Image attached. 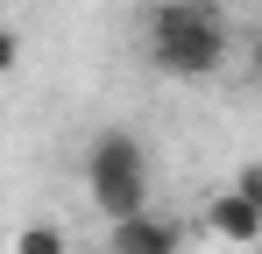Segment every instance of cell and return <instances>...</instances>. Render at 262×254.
<instances>
[{
    "instance_id": "8992f818",
    "label": "cell",
    "mask_w": 262,
    "mask_h": 254,
    "mask_svg": "<svg viewBox=\"0 0 262 254\" xmlns=\"http://www.w3.org/2000/svg\"><path fill=\"white\" fill-rule=\"evenodd\" d=\"M227 191H241V198H248V205L262 212V163H241V169H234V184H227Z\"/></svg>"
},
{
    "instance_id": "5b68a950",
    "label": "cell",
    "mask_w": 262,
    "mask_h": 254,
    "mask_svg": "<svg viewBox=\"0 0 262 254\" xmlns=\"http://www.w3.org/2000/svg\"><path fill=\"white\" fill-rule=\"evenodd\" d=\"M7 254H71V240H64L57 219H29V226L7 240Z\"/></svg>"
},
{
    "instance_id": "277c9868",
    "label": "cell",
    "mask_w": 262,
    "mask_h": 254,
    "mask_svg": "<svg viewBox=\"0 0 262 254\" xmlns=\"http://www.w3.org/2000/svg\"><path fill=\"white\" fill-rule=\"evenodd\" d=\"M206 233H213L220 247H255L262 240V212L241 198V191H213L206 198Z\"/></svg>"
},
{
    "instance_id": "52a82bcc",
    "label": "cell",
    "mask_w": 262,
    "mask_h": 254,
    "mask_svg": "<svg viewBox=\"0 0 262 254\" xmlns=\"http://www.w3.org/2000/svg\"><path fill=\"white\" fill-rule=\"evenodd\" d=\"M7 64H14V36H0V71H7Z\"/></svg>"
},
{
    "instance_id": "3957f363",
    "label": "cell",
    "mask_w": 262,
    "mask_h": 254,
    "mask_svg": "<svg viewBox=\"0 0 262 254\" xmlns=\"http://www.w3.org/2000/svg\"><path fill=\"white\" fill-rule=\"evenodd\" d=\"M184 247V226L163 212H128L106 226V254H177Z\"/></svg>"
},
{
    "instance_id": "7a4b0ae2",
    "label": "cell",
    "mask_w": 262,
    "mask_h": 254,
    "mask_svg": "<svg viewBox=\"0 0 262 254\" xmlns=\"http://www.w3.org/2000/svg\"><path fill=\"white\" fill-rule=\"evenodd\" d=\"M85 198L92 212L114 226V219H128V212H149V156H142V141H135L128 127H99L85 148Z\"/></svg>"
},
{
    "instance_id": "ba28073f",
    "label": "cell",
    "mask_w": 262,
    "mask_h": 254,
    "mask_svg": "<svg viewBox=\"0 0 262 254\" xmlns=\"http://www.w3.org/2000/svg\"><path fill=\"white\" fill-rule=\"evenodd\" d=\"M255 78H262V36H255Z\"/></svg>"
},
{
    "instance_id": "6da1fadb",
    "label": "cell",
    "mask_w": 262,
    "mask_h": 254,
    "mask_svg": "<svg viewBox=\"0 0 262 254\" xmlns=\"http://www.w3.org/2000/svg\"><path fill=\"white\" fill-rule=\"evenodd\" d=\"M149 64L177 85H199L227 64V29L213 0H156L149 7Z\"/></svg>"
}]
</instances>
